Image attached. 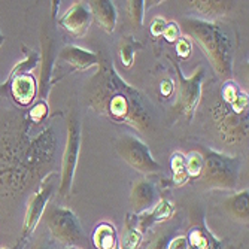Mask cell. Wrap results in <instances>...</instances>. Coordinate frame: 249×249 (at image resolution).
<instances>
[{
	"instance_id": "obj_24",
	"label": "cell",
	"mask_w": 249,
	"mask_h": 249,
	"mask_svg": "<svg viewBox=\"0 0 249 249\" xmlns=\"http://www.w3.org/2000/svg\"><path fill=\"white\" fill-rule=\"evenodd\" d=\"M185 163H187V173L190 179L200 178L203 172V154L198 151H191L188 155H185Z\"/></svg>"
},
{
	"instance_id": "obj_10",
	"label": "cell",
	"mask_w": 249,
	"mask_h": 249,
	"mask_svg": "<svg viewBox=\"0 0 249 249\" xmlns=\"http://www.w3.org/2000/svg\"><path fill=\"white\" fill-rule=\"evenodd\" d=\"M58 24L73 37H82L88 32L89 24H91V14H89L88 5L82 2H75L64 12V15H61Z\"/></svg>"
},
{
	"instance_id": "obj_18",
	"label": "cell",
	"mask_w": 249,
	"mask_h": 249,
	"mask_svg": "<svg viewBox=\"0 0 249 249\" xmlns=\"http://www.w3.org/2000/svg\"><path fill=\"white\" fill-rule=\"evenodd\" d=\"M26 50V58L22 60V61H19L14 69L11 71V73L8 75V79L0 85V94H3L5 93V89H8V87H9V84H11V81L14 79V78H17V76H21V75H27V73H30L35 67L39 64V61H40V55H39V53H36V51H33V50H29V48H26V47H22Z\"/></svg>"
},
{
	"instance_id": "obj_37",
	"label": "cell",
	"mask_w": 249,
	"mask_h": 249,
	"mask_svg": "<svg viewBox=\"0 0 249 249\" xmlns=\"http://www.w3.org/2000/svg\"><path fill=\"white\" fill-rule=\"evenodd\" d=\"M115 249H120V248H118V246H117V248H115Z\"/></svg>"
},
{
	"instance_id": "obj_21",
	"label": "cell",
	"mask_w": 249,
	"mask_h": 249,
	"mask_svg": "<svg viewBox=\"0 0 249 249\" xmlns=\"http://www.w3.org/2000/svg\"><path fill=\"white\" fill-rule=\"evenodd\" d=\"M170 169H172V175H173L175 187H182L190 180V176L187 173L185 155L180 151H176L170 155Z\"/></svg>"
},
{
	"instance_id": "obj_22",
	"label": "cell",
	"mask_w": 249,
	"mask_h": 249,
	"mask_svg": "<svg viewBox=\"0 0 249 249\" xmlns=\"http://www.w3.org/2000/svg\"><path fill=\"white\" fill-rule=\"evenodd\" d=\"M193 9L203 15H222L229 9L227 2H216V0H194V2H188Z\"/></svg>"
},
{
	"instance_id": "obj_35",
	"label": "cell",
	"mask_w": 249,
	"mask_h": 249,
	"mask_svg": "<svg viewBox=\"0 0 249 249\" xmlns=\"http://www.w3.org/2000/svg\"><path fill=\"white\" fill-rule=\"evenodd\" d=\"M36 249H48V248H45V246H37Z\"/></svg>"
},
{
	"instance_id": "obj_7",
	"label": "cell",
	"mask_w": 249,
	"mask_h": 249,
	"mask_svg": "<svg viewBox=\"0 0 249 249\" xmlns=\"http://www.w3.org/2000/svg\"><path fill=\"white\" fill-rule=\"evenodd\" d=\"M51 236L66 246H76L84 239L82 225L73 211L67 208L51 209L45 216Z\"/></svg>"
},
{
	"instance_id": "obj_29",
	"label": "cell",
	"mask_w": 249,
	"mask_h": 249,
	"mask_svg": "<svg viewBox=\"0 0 249 249\" xmlns=\"http://www.w3.org/2000/svg\"><path fill=\"white\" fill-rule=\"evenodd\" d=\"M163 37L169 42V43H176V40L180 37V27L178 22L170 21L166 24L164 32H163Z\"/></svg>"
},
{
	"instance_id": "obj_31",
	"label": "cell",
	"mask_w": 249,
	"mask_h": 249,
	"mask_svg": "<svg viewBox=\"0 0 249 249\" xmlns=\"http://www.w3.org/2000/svg\"><path fill=\"white\" fill-rule=\"evenodd\" d=\"M169 249H188L187 237L184 234L173 236L172 240H170V243H169Z\"/></svg>"
},
{
	"instance_id": "obj_12",
	"label": "cell",
	"mask_w": 249,
	"mask_h": 249,
	"mask_svg": "<svg viewBox=\"0 0 249 249\" xmlns=\"http://www.w3.org/2000/svg\"><path fill=\"white\" fill-rule=\"evenodd\" d=\"M173 213H175V208L172 203L167 198H160L151 209L138 215V218H136L138 229L143 234L152 227V225L169 221Z\"/></svg>"
},
{
	"instance_id": "obj_4",
	"label": "cell",
	"mask_w": 249,
	"mask_h": 249,
	"mask_svg": "<svg viewBox=\"0 0 249 249\" xmlns=\"http://www.w3.org/2000/svg\"><path fill=\"white\" fill-rule=\"evenodd\" d=\"M201 182L211 188L233 190L237 185L240 160L213 149H203Z\"/></svg>"
},
{
	"instance_id": "obj_15",
	"label": "cell",
	"mask_w": 249,
	"mask_h": 249,
	"mask_svg": "<svg viewBox=\"0 0 249 249\" xmlns=\"http://www.w3.org/2000/svg\"><path fill=\"white\" fill-rule=\"evenodd\" d=\"M60 58L72 66L75 71H87L89 67H97L100 61L96 53L87 51L84 48L75 47V45L64 47L60 51Z\"/></svg>"
},
{
	"instance_id": "obj_2",
	"label": "cell",
	"mask_w": 249,
	"mask_h": 249,
	"mask_svg": "<svg viewBox=\"0 0 249 249\" xmlns=\"http://www.w3.org/2000/svg\"><path fill=\"white\" fill-rule=\"evenodd\" d=\"M182 26L190 39H193L208 57L218 76L230 79L233 66L231 42L221 26L205 19L185 18Z\"/></svg>"
},
{
	"instance_id": "obj_5",
	"label": "cell",
	"mask_w": 249,
	"mask_h": 249,
	"mask_svg": "<svg viewBox=\"0 0 249 249\" xmlns=\"http://www.w3.org/2000/svg\"><path fill=\"white\" fill-rule=\"evenodd\" d=\"M172 63L178 73V85H179L178 102L175 105V109L179 114H182L184 118L190 123L194 117V112L201 97V85H203V79H205V69L198 67L190 78H187L182 73V71H180L179 63L176 60H172Z\"/></svg>"
},
{
	"instance_id": "obj_3",
	"label": "cell",
	"mask_w": 249,
	"mask_h": 249,
	"mask_svg": "<svg viewBox=\"0 0 249 249\" xmlns=\"http://www.w3.org/2000/svg\"><path fill=\"white\" fill-rule=\"evenodd\" d=\"M248 94L234 81H225L221 102L213 112L218 133L224 142L237 143L248 138Z\"/></svg>"
},
{
	"instance_id": "obj_23",
	"label": "cell",
	"mask_w": 249,
	"mask_h": 249,
	"mask_svg": "<svg viewBox=\"0 0 249 249\" xmlns=\"http://www.w3.org/2000/svg\"><path fill=\"white\" fill-rule=\"evenodd\" d=\"M141 48V43L136 42L133 37H124L120 43V48H118V55H120V60L123 63L124 67L130 69L134 63V55H136V51Z\"/></svg>"
},
{
	"instance_id": "obj_9",
	"label": "cell",
	"mask_w": 249,
	"mask_h": 249,
	"mask_svg": "<svg viewBox=\"0 0 249 249\" xmlns=\"http://www.w3.org/2000/svg\"><path fill=\"white\" fill-rule=\"evenodd\" d=\"M54 178H55L54 173H50L48 176H45L40 185L37 187V190L35 191V194L32 196L27 211H26L24 222H22V234H21L22 240L32 236L35 233L36 227L39 225V222L43 216V212L50 203L53 191H54Z\"/></svg>"
},
{
	"instance_id": "obj_17",
	"label": "cell",
	"mask_w": 249,
	"mask_h": 249,
	"mask_svg": "<svg viewBox=\"0 0 249 249\" xmlns=\"http://www.w3.org/2000/svg\"><path fill=\"white\" fill-rule=\"evenodd\" d=\"M222 206L230 216L242 222H248L249 218V191L242 190L234 196H230L224 200Z\"/></svg>"
},
{
	"instance_id": "obj_30",
	"label": "cell",
	"mask_w": 249,
	"mask_h": 249,
	"mask_svg": "<svg viewBox=\"0 0 249 249\" xmlns=\"http://www.w3.org/2000/svg\"><path fill=\"white\" fill-rule=\"evenodd\" d=\"M167 24V21L163 18V17H155L151 22V35L154 37H160L163 36V32H164V27Z\"/></svg>"
},
{
	"instance_id": "obj_1",
	"label": "cell",
	"mask_w": 249,
	"mask_h": 249,
	"mask_svg": "<svg viewBox=\"0 0 249 249\" xmlns=\"http://www.w3.org/2000/svg\"><path fill=\"white\" fill-rule=\"evenodd\" d=\"M88 105L112 123L127 124L138 131L148 130L151 112L139 89L128 85L107 60L99 61L88 84Z\"/></svg>"
},
{
	"instance_id": "obj_20",
	"label": "cell",
	"mask_w": 249,
	"mask_h": 249,
	"mask_svg": "<svg viewBox=\"0 0 249 249\" xmlns=\"http://www.w3.org/2000/svg\"><path fill=\"white\" fill-rule=\"evenodd\" d=\"M142 239H143V234L138 229L136 216L127 215L125 224H124V231H123L121 240L118 242V248L120 249H139Z\"/></svg>"
},
{
	"instance_id": "obj_8",
	"label": "cell",
	"mask_w": 249,
	"mask_h": 249,
	"mask_svg": "<svg viewBox=\"0 0 249 249\" xmlns=\"http://www.w3.org/2000/svg\"><path fill=\"white\" fill-rule=\"evenodd\" d=\"M115 148L118 155L136 172L142 175H154L163 170L161 166L154 160L146 143L138 138H133V136L121 138Z\"/></svg>"
},
{
	"instance_id": "obj_13",
	"label": "cell",
	"mask_w": 249,
	"mask_h": 249,
	"mask_svg": "<svg viewBox=\"0 0 249 249\" xmlns=\"http://www.w3.org/2000/svg\"><path fill=\"white\" fill-rule=\"evenodd\" d=\"M185 237L188 249H222V242L208 229L201 218L191 225Z\"/></svg>"
},
{
	"instance_id": "obj_34",
	"label": "cell",
	"mask_w": 249,
	"mask_h": 249,
	"mask_svg": "<svg viewBox=\"0 0 249 249\" xmlns=\"http://www.w3.org/2000/svg\"><path fill=\"white\" fill-rule=\"evenodd\" d=\"M66 249H81V248H78V246H67Z\"/></svg>"
},
{
	"instance_id": "obj_32",
	"label": "cell",
	"mask_w": 249,
	"mask_h": 249,
	"mask_svg": "<svg viewBox=\"0 0 249 249\" xmlns=\"http://www.w3.org/2000/svg\"><path fill=\"white\" fill-rule=\"evenodd\" d=\"M160 91H161V94L164 97H170L173 94V82L169 81V79L163 81L161 85H160Z\"/></svg>"
},
{
	"instance_id": "obj_6",
	"label": "cell",
	"mask_w": 249,
	"mask_h": 249,
	"mask_svg": "<svg viewBox=\"0 0 249 249\" xmlns=\"http://www.w3.org/2000/svg\"><path fill=\"white\" fill-rule=\"evenodd\" d=\"M79 149H81V123L75 117H71L69 123H67V142H66V149L63 154L61 172H60L58 194L61 197L71 194L75 170L78 164Z\"/></svg>"
},
{
	"instance_id": "obj_25",
	"label": "cell",
	"mask_w": 249,
	"mask_h": 249,
	"mask_svg": "<svg viewBox=\"0 0 249 249\" xmlns=\"http://www.w3.org/2000/svg\"><path fill=\"white\" fill-rule=\"evenodd\" d=\"M145 3L143 0H131L127 5V14L134 27H142L145 17Z\"/></svg>"
},
{
	"instance_id": "obj_27",
	"label": "cell",
	"mask_w": 249,
	"mask_h": 249,
	"mask_svg": "<svg viewBox=\"0 0 249 249\" xmlns=\"http://www.w3.org/2000/svg\"><path fill=\"white\" fill-rule=\"evenodd\" d=\"M30 120L33 121V123H42L45 118H47V115H48V105H47V102L45 100H39L37 103H35L33 105V107L30 109Z\"/></svg>"
},
{
	"instance_id": "obj_26",
	"label": "cell",
	"mask_w": 249,
	"mask_h": 249,
	"mask_svg": "<svg viewBox=\"0 0 249 249\" xmlns=\"http://www.w3.org/2000/svg\"><path fill=\"white\" fill-rule=\"evenodd\" d=\"M175 50H176V54L179 58L182 60H187L190 55H191V51H193V43H191V39L187 37V36H180L176 43H175Z\"/></svg>"
},
{
	"instance_id": "obj_11",
	"label": "cell",
	"mask_w": 249,
	"mask_h": 249,
	"mask_svg": "<svg viewBox=\"0 0 249 249\" xmlns=\"http://www.w3.org/2000/svg\"><path fill=\"white\" fill-rule=\"evenodd\" d=\"M157 203V190L146 179L134 180L130 193V206L136 215L143 213Z\"/></svg>"
},
{
	"instance_id": "obj_28",
	"label": "cell",
	"mask_w": 249,
	"mask_h": 249,
	"mask_svg": "<svg viewBox=\"0 0 249 249\" xmlns=\"http://www.w3.org/2000/svg\"><path fill=\"white\" fill-rule=\"evenodd\" d=\"M172 237L173 236H170L169 233H163V231L157 233L145 249H169V243Z\"/></svg>"
},
{
	"instance_id": "obj_14",
	"label": "cell",
	"mask_w": 249,
	"mask_h": 249,
	"mask_svg": "<svg viewBox=\"0 0 249 249\" xmlns=\"http://www.w3.org/2000/svg\"><path fill=\"white\" fill-rule=\"evenodd\" d=\"M8 88H11V96L14 102L19 106H29L35 100L37 93L36 79L30 73L14 78Z\"/></svg>"
},
{
	"instance_id": "obj_36",
	"label": "cell",
	"mask_w": 249,
	"mask_h": 249,
	"mask_svg": "<svg viewBox=\"0 0 249 249\" xmlns=\"http://www.w3.org/2000/svg\"><path fill=\"white\" fill-rule=\"evenodd\" d=\"M0 249H9V248H5V246H2V248H0Z\"/></svg>"
},
{
	"instance_id": "obj_33",
	"label": "cell",
	"mask_w": 249,
	"mask_h": 249,
	"mask_svg": "<svg viewBox=\"0 0 249 249\" xmlns=\"http://www.w3.org/2000/svg\"><path fill=\"white\" fill-rule=\"evenodd\" d=\"M3 40H5V37H3L2 32H0V47H2V43H3Z\"/></svg>"
},
{
	"instance_id": "obj_19",
	"label": "cell",
	"mask_w": 249,
	"mask_h": 249,
	"mask_svg": "<svg viewBox=\"0 0 249 249\" xmlns=\"http://www.w3.org/2000/svg\"><path fill=\"white\" fill-rule=\"evenodd\" d=\"M93 245L96 249H115L118 246L117 230L112 224L102 222L93 233Z\"/></svg>"
},
{
	"instance_id": "obj_16",
	"label": "cell",
	"mask_w": 249,
	"mask_h": 249,
	"mask_svg": "<svg viewBox=\"0 0 249 249\" xmlns=\"http://www.w3.org/2000/svg\"><path fill=\"white\" fill-rule=\"evenodd\" d=\"M88 9L91 18H94L102 30L106 33H114L117 26V9L114 3L109 0H93L88 3Z\"/></svg>"
}]
</instances>
